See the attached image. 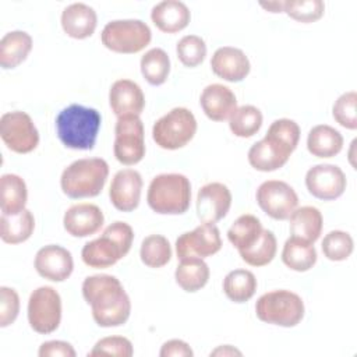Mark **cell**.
Listing matches in <instances>:
<instances>
[{"instance_id": "cell-1", "label": "cell", "mask_w": 357, "mask_h": 357, "mask_svg": "<svg viewBox=\"0 0 357 357\" xmlns=\"http://www.w3.org/2000/svg\"><path fill=\"white\" fill-rule=\"evenodd\" d=\"M82 296L91 305L92 317L99 326L112 328L127 322L131 312V301L116 276L103 273L85 278Z\"/></svg>"}, {"instance_id": "cell-2", "label": "cell", "mask_w": 357, "mask_h": 357, "mask_svg": "<svg viewBox=\"0 0 357 357\" xmlns=\"http://www.w3.org/2000/svg\"><path fill=\"white\" fill-rule=\"evenodd\" d=\"M100 123L102 116L96 109L74 103L57 114V137L70 149L89 151L95 146Z\"/></svg>"}, {"instance_id": "cell-3", "label": "cell", "mask_w": 357, "mask_h": 357, "mask_svg": "<svg viewBox=\"0 0 357 357\" xmlns=\"http://www.w3.org/2000/svg\"><path fill=\"white\" fill-rule=\"evenodd\" d=\"M132 240L134 231L128 223L113 222L100 237L88 241L82 247V261L91 268H109L128 254Z\"/></svg>"}, {"instance_id": "cell-4", "label": "cell", "mask_w": 357, "mask_h": 357, "mask_svg": "<svg viewBox=\"0 0 357 357\" xmlns=\"http://www.w3.org/2000/svg\"><path fill=\"white\" fill-rule=\"evenodd\" d=\"M109 176V165L102 158H85L67 166L60 177L63 192L73 198H91L102 192Z\"/></svg>"}, {"instance_id": "cell-5", "label": "cell", "mask_w": 357, "mask_h": 357, "mask_svg": "<svg viewBox=\"0 0 357 357\" xmlns=\"http://www.w3.org/2000/svg\"><path fill=\"white\" fill-rule=\"evenodd\" d=\"M146 201L160 215H181L190 208L191 183L180 173H163L152 178Z\"/></svg>"}, {"instance_id": "cell-6", "label": "cell", "mask_w": 357, "mask_h": 357, "mask_svg": "<svg viewBox=\"0 0 357 357\" xmlns=\"http://www.w3.org/2000/svg\"><path fill=\"white\" fill-rule=\"evenodd\" d=\"M255 312L262 322L291 328L301 322L304 303L298 294L290 290H273L257 300Z\"/></svg>"}, {"instance_id": "cell-7", "label": "cell", "mask_w": 357, "mask_h": 357, "mask_svg": "<svg viewBox=\"0 0 357 357\" xmlns=\"http://www.w3.org/2000/svg\"><path fill=\"white\" fill-rule=\"evenodd\" d=\"M197 132V120L185 107H174L152 127V138L163 149L176 151L185 146Z\"/></svg>"}, {"instance_id": "cell-8", "label": "cell", "mask_w": 357, "mask_h": 357, "mask_svg": "<svg viewBox=\"0 0 357 357\" xmlns=\"http://www.w3.org/2000/svg\"><path fill=\"white\" fill-rule=\"evenodd\" d=\"M100 39L103 46L112 52L132 54L149 45L152 32L141 20H114L105 25Z\"/></svg>"}, {"instance_id": "cell-9", "label": "cell", "mask_w": 357, "mask_h": 357, "mask_svg": "<svg viewBox=\"0 0 357 357\" xmlns=\"http://www.w3.org/2000/svg\"><path fill=\"white\" fill-rule=\"evenodd\" d=\"M113 152L116 159L126 166L139 163L145 156L144 124L139 116H120L114 127Z\"/></svg>"}, {"instance_id": "cell-10", "label": "cell", "mask_w": 357, "mask_h": 357, "mask_svg": "<svg viewBox=\"0 0 357 357\" xmlns=\"http://www.w3.org/2000/svg\"><path fill=\"white\" fill-rule=\"evenodd\" d=\"M61 321V298L56 289L40 286L35 289L28 300L29 326L42 335L54 332Z\"/></svg>"}, {"instance_id": "cell-11", "label": "cell", "mask_w": 357, "mask_h": 357, "mask_svg": "<svg viewBox=\"0 0 357 357\" xmlns=\"http://www.w3.org/2000/svg\"><path fill=\"white\" fill-rule=\"evenodd\" d=\"M0 135L7 148L17 153H29L39 144V132L25 112H8L0 119Z\"/></svg>"}, {"instance_id": "cell-12", "label": "cell", "mask_w": 357, "mask_h": 357, "mask_svg": "<svg viewBox=\"0 0 357 357\" xmlns=\"http://www.w3.org/2000/svg\"><path fill=\"white\" fill-rule=\"evenodd\" d=\"M257 204L272 219L286 220L298 205V197L291 185L280 180L264 181L257 190Z\"/></svg>"}, {"instance_id": "cell-13", "label": "cell", "mask_w": 357, "mask_h": 357, "mask_svg": "<svg viewBox=\"0 0 357 357\" xmlns=\"http://www.w3.org/2000/svg\"><path fill=\"white\" fill-rule=\"evenodd\" d=\"M222 248V238L215 223H202L192 231L183 233L176 240V254L178 259L206 258Z\"/></svg>"}, {"instance_id": "cell-14", "label": "cell", "mask_w": 357, "mask_h": 357, "mask_svg": "<svg viewBox=\"0 0 357 357\" xmlns=\"http://www.w3.org/2000/svg\"><path fill=\"white\" fill-rule=\"evenodd\" d=\"M308 192L322 201L337 199L346 190L343 170L336 165H315L305 174Z\"/></svg>"}, {"instance_id": "cell-15", "label": "cell", "mask_w": 357, "mask_h": 357, "mask_svg": "<svg viewBox=\"0 0 357 357\" xmlns=\"http://www.w3.org/2000/svg\"><path fill=\"white\" fill-rule=\"evenodd\" d=\"M231 206V192L223 183H209L197 195V215L202 223H216Z\"/></svg>"}, {"instance_id": "cell-16", "label": "cell", "mask_w": 357, "mask_h": 357, "mask_svg": "<svg viewBox=\"0 0 357 357\" xmlns=\"http://www.w3.org/2000/svg\"><path fill=\"white\" fill-rule=\"evenodd\" d=\"M35 269L42 278L47 280L63 282L73 273V255L67 248L61 245H45L35 255Z\"/></svg>"}, {"instance_id": "cell-17", "label": "cell", "mask_w": 357, "mask_h": 357, "mask_svg": "<svg viewBox=\"0 0 357 357\" xmlns=\"http://www.w3.org/2000/svg\"><path fill=\"white\" fill-rule=\"evenodd\" d=\"M142 177L134 169L119 170L110 184L109 197L113 206L121 212L134 211L141 199Z\"/></svg>"}, {"instance_id": "cell-18", "label": "cell", "mask_w": 357, "mask_h": 357, "mask_svg": "<svg viewBox=\"0 0 357 357\" xmlns=\"http://www.w3.org/2000/svg\"><path fill=\"white\" fill-rule=\"evenodd\" d=\"M105 216L98 205L77 204L68 208L63 218L64 229L73 237H88L100 230Z\"/></svg>"}, {"instance_id": "cell-19", "label": "cell", "mask_w": 357, "mask_h": 357, "mask_svg": "<svg viewBox=\"0 0 357 357\" xmlns=\"http://www.w3.org/2000/svg\"><path fill=\"white\" fill-rule=\"evenodd\" d=\"M211 68L215 75L225 81L240 82L248 75L251 64L241 49L223 46L213 53L211 59Z\"/></svg>"}, {"instance_id": "cell-20", "label": "cell", "mask_w": 357, "mask_h": 357, "mask_svg": "<svg viewBox=\"0 0 357 357\" xmlns=\"http://www.w3.org/2000/svg\"><path fill=\"white\" fill-rule=\"evenodd\" d=\"M109 103L117 117L126 114L139 116L145 106V96L137 82L119 79L110 86Z\"/></svg>"}, {"instance_id": "cell-21", "label": "cell", "mask_w": 357, "mask_h": 357, "mask_svg": "<svg viewBox=\"0 0 357 357\" xmlns=\"http://www.w3.org/2000/svg\"><path fill=\"white\" fill-rule=\"evenodd\" d=\"M201 107L208 119L225 121L237 109V99L233 91L222 84H211L204 88L199 98Z\"/></svg>"}, {"instance_id": "cell-22", "label": "cell", "mask_w": 357, "mask_h": 357, "mask_svg": "<svg viewBox=\"0 0 357 357\" xmlns=\"http://www.w3.org/2000/svg\"><path fill=\"white\" fill-rule=\"evenodd\" d=\"M291 152L272 138L264 137L248 151L250 165L259 172H273L283 167Z\"/></svg>"}, {"instance_id": "cell-23", "label": "cell", "mask_w": 357, "mask_h": 357, "mask_svg": "<svg viewBox=\"0 0 357 357\" xmlns=\"http://www.w3.org/2000/svg\"><path fill=\"white\" fill-rule=\"evenodd\" d=\"M96 24L95 10L84 3H73L61 13L63 31L74 39L89 38L95 32Z\"/></svg>"}, {"instance_id": "cell-24", "label": "cell", "mask_w": 357, "mask_h": 357, "mask_svg": "<svg viewBox=\"0 0 357 357\" xmlns=\"http://www.w3.org/2000/svg\"><path fill=\"white\" fill-rule=\"evenodd\" d=\"M151 18L159 31L166 33H176L188 25L191 13L183 1L165 0L153 6Z\"/></svg>"}, {"instance_id": "cell-25", "label": "cell", "mask_w": 357, "mask_h": 357, "mask_svg": "<svg viewBox=\"0 0 357 357\" xmlns=\"http://www.w3.org/2000/svg\"><path fill=\"white\" fill-rule=\"evenodd\" d=\"M290 233L291 237L304 240L307 243H315L322 231V215L315 206L296 208L290 215Z\"/></svg>"}, {"instance_id": "cell-26", "label": "cell", "mask_w": 357, "mask_h": 357, "mask_svg": "<svg viewBox=\"0 0 357 357\" xmlns=\"http://www.w3.org/2000/svg\"><path fill=\"white\" fill-rule=\"evenodd\" d=\"M32 38L24 31L7 32L0 40V66L4 70L15 68L29 54Z\"/></svg>"}, {"instance_id": "cell-27", "label": "cell", "mask_w": 357, "mask_h": 357, "mask_svg": "<svg viewBox=\"0 0 357 357\" xmlns=\"http://www.w3.org/2000/svg\"><path fill=\"white\" fill-rule=\"evenodd\" d=\"M308 152L317 158H333L343 148L342 134L326 124L315 126L307 137Z\"/></svg>"}, {"instance_id": "cell-28", "label": "cell", "mask_w": 357, "mask_h": 357, "mask_svg": "<svg viewBox=\"0 0 357 357\" xmlns=\"http://www.w3.org/2000/svg\"><path fill=\"white\" fill-rule=\"evenodd\" d=\"M26 184L17 174H3L0 178V208L4 215H17L25 209Z\"/></svg>"}, {"instance_id": "cell-29", "label": "cell", "mask_w": 357, "mask_h": 357, "mask_svg": "<svg viewBox=\"0 0 357 357\" xmlns=\"http://www.w3.org/2000/svg\"><path fill=\"white\" fill-rule=\"evenodd\" d=\"M209 266L202 258L180 259L176 268V283L188 293L201 290L209 280Z\"/></svg>"}, {"instance_id": "cell-30", "label": "cell", "mask_w": 357, "mask_h": 357, "mask_svg": "<svg viewBox=\"0 0 357 357\" xmlns=\"http://www.w3.org/2000/svg\"><path fill=\"white\" fill-rule=\"evenodd\" d=\"M35 229V219L29 209L17 215H1L0 237L7 244H20L26 241Z\"/></svg>"}, {"instance_id": "cell-31", "label": "cell", "mask_w": 357, "mask_h": 357, "mask_svg": "<svg viewBox=\"0 0 357 357\" xmlns=\"http://www.w3.org/2000/svg\"><path fill=\"white\" fill-rule=\"evenodd\" d=\"M282 261L287 268L296 272H307L317 262L315 247L312 245V243L290 237L283 245Z\"/></svg>"}, {"instance_id": "cell-32", "label": "cell", "mask_w": 357, "mask_h": 357, "mask_svg": "<svg viewBox=\"0 0 357 357\" xmlns=\"http://www.w3.org/2000/svg\"><path fill=\"white\" fill-rule=\"evenodd\" d=\"M257 279L251 271L234 269L229 272L223 280V291L226 297L234 303L248 301L257 291Z\"/></svg>"}, {"instance_id": "cell-33", "label": "cell", "mask_w": 357, "mask_h": 357, "mask_svg": "<svg viewBox=\"0 0 357 357\" xmlns=\"http://www.w3.org/2000/svg\"><path fill=\"white\" fill-rule=\"evenodd\" d=\"M262 225L259 219L254 215L245 213L234 220V223L227 230L229 241L238 250H247L251 247L262 233Z\"/></svg>"}, {"instance_id": "cell-34", "label": "cell", "mask_w": 357, "mask_h": 357, "mask_svg": "<svg viewBox=\"0 0 357 357\" xmlns=\"http://www.w3.org/2000/svg\"><path fill=\"white\" fill-rule=\"evenodd\" d=\"M141 73L148 84L159 86L166 82L170 73V59L160 47L148 50L141 57Z\"/></svg>"}, {"instance_id": "cell-35", "label": "cell", "mask_w": 357, "mask_h": 357, "mask_svg": "<svg viewBox=\"0 0 357 357\" xmlns=\"http://www.w3.org/2000/svg\"><path fill=\"white\" fill-rule=\"evenodd\" d=\"M276 250L278 243L275 234L271 230L264 229L259 238L247 250L238 251V254L241 259L251 266H265L275 258Z\"/></svg>"}, {"instance_id": "cell-36", "label": "cell", "mask_w": 357, "mask_h": 357, "mask_svg": "<svg viewBox=\"0 0 357 357\" xmlns=\"http://www.w3.org/2000/svg\"><path fill=\"white\" fill-rule=\"evenodd\" d=\"M262 126V113L252 105H244L234 110L229 119L230 131L240 138L252 137Z\"/></svg>"}, {"instance_id": "cell-37", "label": "cell", "mask_w": 357, "mask_h": 357, "mask_svg": "<svg viewBox=\"0 0 357 357\" xmlns=\"http://www.w3.org/2000/svg\"><path fill=\"white\" fill-rule=\"evenodd\" d=\"M139 257L142 264L149 268H162L172 258V247L166 237L151 234L142 240Z\"/></svg>"}, {"instance_id": "cell-38", "label": "cell", "mask_w": 357, "mask_h": 357, "mask_svg": "<svg viewBox=\"0 0 357 357\" xmlns=\"http://www.w3.org/2000/svg\"><path fill=\"white\" fill-rule=\"evenodd\" d=\"M354 244L349 233L342 230L329 231L322 240V252L331 261H344L353 252Z\"/></svg>"}, {"instance_id": "cell-39", "label": "cell", "mask_w": 357, "mask_h": 357, "mask_svg": "<svg viewBox=\"0 0 357 357\" xmlns=\"http://www.w3.org/2000/svg\"><path fill=\"white\" fill-rule=\"evenodd\" d=\"M325 11V4L321 0H287L283 6V13L298 22L310 24L318 21Z\"/></svg>"}, {"instance_id": "cell-40", "label": "cell", "mask_w": 357, "mask_h": 357, "mask_svg": "<svg viewBox=\"0 0 357 357\" xmlns=\"http://www.w3.org/2000/svg\"><path fill=\"white\" fill-rule=\"evenodd\" d=\"M176 52L181 64L185 67H197L205 60L206 45L201 36L187 35L178 40Z\"/></svg>"}, {"instance_id": "cell-41", "label": "cell", "mask_w": 357, "mask_h": 357, "mask_svg": "<svg viewBox=\"0 0 357 357\" xmlns=\"http://www.w3.org/2000/svg\"><path fill=\"white\" fill-rule=\"evenodd\" d=\"M265 137L275 139L276 142L283 145L286 149L293 152L298 145L300 127L294 120L279 119L269 126Z\"/></svg>"}, {"instance_id": "cell-42", "label": "cell", "mask_w": 357, "mask_h": 357, "mask_svg": "<svg viewBox=\"0 0 357 357\" xmlns=\"http://www.w3.org/2000/svg\"><path fill=\"white\" fill-rule=\"evenodd\" d=\"M357 93L354 91L344 92L337 98L332 107V114L336 123L347 130L357 128Z\"/></svg>"}, {"instance_id": "cell-43", "label": "cell", "mask_w": 357, "mask_h": 357, "mask_svg": "<svg viewBox=\"0 0 357 357\" xmlns=\"http://www.w3.org/2000/svg\"><path fill=\"white\" fill-rule=\"evenodd\" d=\"M134 349L131 342L124 336H107L98 340L93 349L88 353L89 357L95 356H119L130 357L132 356Z\"/></svg>"}, {"instance_id": "cell-44", "label": "cell", "mask_w": 357, "mask_h": 357, "mask_svg": "<svg viewBox=\"0 0 357 357\" xmlns=\"http://www.w3.org/2000/svg\"><path fill=\"white\" fill-rule=\"evenodd\" d=\"M20 312V297L14 289L0 287V326L11 325Z\"/></svg>"}, {"instance_id": "cell-45", "label": "cell", "mask_w": 357, "mask_h": 357, "mask_svg": "<svg viewBox=\"0 0 357 357\" xmlns=\"http://www.w3.org/2000/svg\"><path fill=\"white\" fill-rule=\"evenodd\" d=\"M38 354L40 357H75L74 347L63 340H49L40 344Z\"/></svg>"}, {"instance_id": "cell-46", "label": "cell", "mask_w": 357, "mask_h": 357, "mask_svg": "<svg viewBox=\"0 0 357 357\" xmlns=\"http://www.w3.org/2000/svg\"><path fill=\"white\" fill-rule=\"evenodd\" d=\"M194 353L188 343L180 339H172L163 343L159 356L160 357H191Z\"/></svg>"}, {"instance_id": "cell-47", "label": "cell", "mask_w": 357, "mask_h": 357, "mask_svg": "<svg viewBox=\"0 0 357 357\" xmlns=\"http://www.w3.org/2000/svg\"><path fill=\"white\" fill-rule=\"evenodd\" d=\"M211 356H241V351L230 344H225L211 351Z\"/></svg>"}, {"instance_id": "cell-48", "label": "cell", "mask_w": 357, "mask_h": 357, "mask_svg": "<svg viewBox=\"0 0 357 357\" xmlns=\"http://www.w3.org/2000/svg\"><path fill=\"white\" fill-rule=\"evenodd\" d=\"M261 7H264L265 10H268L269 13H283V6H284V1H261L259 3Z\"/></svg>"}]
</instances>
